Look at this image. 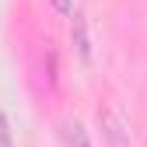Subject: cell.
Listing matches in <instances>:
<instances>
[{
	"mask_svg": "<svg viewBox=\"0 0 147 147\" xmlns=\"http://www.w3.org/2000/svg\"><path fill=\"white\" fill-rule=\"evenodd\" d=\"M67 137H70V144L77 140V147H88V140H84V133H81V126H77V123H70V126H67Z\"/></svg>",
	"mask_w": 147,
	"mask_h": 147,
	"instance_id": "6da1fadb",
	"label": "cell"
},
{
	"mask_svg": "<svg viewBox=\"0 0 147 147\" xmlns=\"http://www.w3.org/2000/svg\"><path fill=\"white\" fill-rule=\"evenodd\" d=\"M0 147H11V130H7V116L0 112Z\"/></svg>",
	"mask_w": 147,
	"mask_h": 147,
	"instance_id": "7a4b0ae2",
	"label": "cell"
},
{
	"mask_svg": "<svg viewBox=\"0 0 147 147\" xmlns=\"http://www.w3.org/2000/svg\"><path fill=\"white\" fill-rule=\"evenodd\" d=\"M53 4H56V11H63V14H74V4H70V0H53Z\"/></svg>",
	"mask_w": 147,
	"mask_h": 147,
	"instance_id": "3957f363",
	"label": "cell"
}]
</instances>
